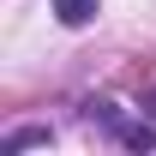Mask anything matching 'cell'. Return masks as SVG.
<instances>
[{
	"label": "cell",
	"instance_id": "obj_1",
	"mask_svg": "<svg viewBox=\"0 0 156 156\" xmlns=\"http://www.w3.org/2000/svg\"><path fill=\"white\" fill-rule=\"evenodd\" d=\"M48 126H18V132H6L0 138V156H18V150H36V144H48Z\"/></svg>",
	"mask_w": 156,
	"mask_h": 156
},
{
	"label": "cell",
	"instance_id": "obj_2",
	"mask_svg": "<svg viewBox=\"0 0 156 156\" xmlns=\"http://www.w3.org/2000/svg\"><path fill=\"white\" fill-rule=\"evenodd\" d=\"M54 18L66 30H84V24L96 18V0H54Z\"/></svg>",
	"mask_w": 156,
	"mask_h": 156
},
{
	"label": "cell",
	"instance_id": "obj_3",
	"mask_svg": "<svg viewBox=\"0 0 156 156\" xmlns=\"http://www.w3.org/2000/svg\"><path fill=\"white\" fill-rule=\"evenodd\" d=\"M120 144H132V150H156V132H150V126H126V120H120Z\"/></svg>",
	"mask_w": 156,
	"mask_h": 156
}]
</instances>
